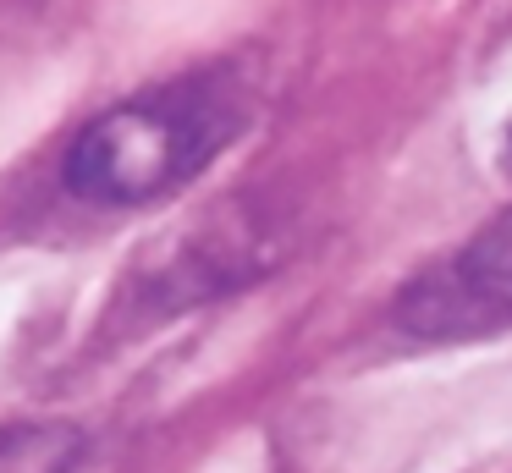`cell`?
<instances>
[{
  "mask_svg": "<svg viewBox=\"0 0 512 473\" xmlns=\"http://www.w3.org/2000/svg\"><path fill=\"white\" fill-rule=\"evenodd\" d=\"M248 105L232 77H182L100 110L67 149V193L94 209H138L188 187L243 132Z\"/></svg>",
  "mask_w": 512,
  "mask_h": 473,
  "instance_id": "6da1fadb",
  "label": "cell"
},
{
  "mask_svg": "<svg viewBox=\"0 0 512 473\" xmlns=\"http://www.w3.org/2000/svg\"><path fill=\"white\" fill-rule=\"evenodd\" d=\"M391 325L413 341H479L512 330V209L413 275L391 303Z\"/></svg>",
  "mask_w": 512,
  "mask_h": 473,
  "instance_id": "7a4b0ae2",
  "label": "cell"
},
{
  "mask_svg": "<svg viewBox=\"0 0 512 473\" xmlns=\"http://www.w3.org/2000/svg\"><path fill=\"white\" fill-rule=\"evenodd\" d=\"M78 435L67 424H23L0 429V473H67Z\"/></svg>",
  "mask_w": 512,
  "mask_h": 473,
  "instance_id": "3957f363",
  "label": "cell"
},
{
  "mask_svg": "<svg viewBox=\"0 0 512 473\" xmlns=\"http://www.w3.org/2000/svg\"><path fill=\"white\" fill-rule=\"evenodd\" d=\"M496 149H501L496 160H501V165H507V171H512V121H507V127H501V143H496Z\"/></svg>",
  "mask_w": 512,
  "mask_h": 473,
  "instance_id": "277c9868",
  "label": "cell"
}]
</instances>
